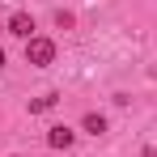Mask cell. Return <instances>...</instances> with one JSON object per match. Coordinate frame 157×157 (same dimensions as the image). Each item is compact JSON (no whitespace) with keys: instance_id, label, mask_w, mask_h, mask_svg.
<instances>
[{"instance_id":"cell-1","label":"cell","mask_w":157,"mask_h":157,"mask_svg":"<svg viewBox=\"0 0 157 157\" xmlns=\"http://www.w3.org/2000/svg\"><path fill=\"white\" fill-rule=\"evenodd\" d=\"M51 59H55V43H51V38H38V34H34V38L26 43V64H34V68H47Z\"/></svg>"},{"instance_id":"cell-2","label":"cell","mask_w":157,"mask_h":157,"mask_svg":"<svg viewBox=\"0 0 157 157\" xmlns=\"http://www.w3.org/2000/svg\"><path fill=\"white\" fill-rule=\"evenodd\" d=\"M9 34H17V38H34V17H30V13H13V17H9Z\"/></svg>"},{"instance_id":"cell-3","label":"cell","mask_w":157,"mask_h":157,"mask_svg":"<svg viewBox=\"0 0 157 157\" xmlns=\"http://www.w3.org/2000/svg\"><path fill=\"white\" fill-rule=\"evenodd\" d=\"M72 140H77V132L64 128V123H55V128L47 132V144H51V149H72Z\"/></svg>"},{"instance_id":"cell-4","label":"cell","mask_w":157,"mask_h":157,"mask_svg":"<svg viewBox=\"0 0 157 157\" xmlns=\"http://www.w3.org/2000/svg\"><path fill=\"white\" fill-rule=\"evenodd\" d=\"M81 128H85V132H94V136H102V132H106V119H102V115H94V110H89Z\"/></svg>"},{"instance_id":"cell-5","label":"cell","mask_w":157,"mask_h":157,"mask_svg":"<svg viewBox=\"0 0 157 157\" xmlns=\"http://www.w3.org/2000/svg\"><path fill=\"white\" fill-rule=\"evenodd\" d=\"M51 106H55V94H43V98L30 102V115H43V110H51Z\"/></svg>"},{"instance_id":"cell-6","label":"cell","mask_w":157,"mask_h":157,"mask_svg":"<svg viewBox=\"0 0 157 157\" xmlns=\"http://www.w3.org/2000/svg\"><path fill=\"white\" fill-rule=\"evenodd\" d=\"M144 157H157V149H153V144H149V149H144Z\"/></svg>"},{"instance_id":"cell-7","label":"cell","mask_w":157,"mask_h":157,"mask_svg":"<svg viewBox=\"0 0 157 157\" xmlns=\"http://www.w3.org/2000/svg\"><path fill=\"white\" fill-rule=\"evenodd\" d=\"M0 68H4V51H0Z\"/></svg>"},{"instance_id":"cell-8","label":"cell","mask_w":157,"mask_h":157,"mask_svg":"<svg viewBox=\"0 0 157 157\" xmlns=\"http://www.w3.org/2000/svg\"><path fill=\"white\" fill-rule=\"evenodd\" d=\"M0 34H4V26H0Z\"/></svg>"}]
</instances>
